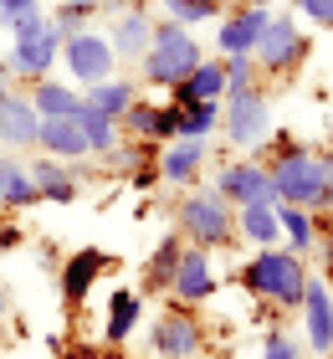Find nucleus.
Returning <instances> with one entry per match:
<instances>
[{
	"mask_svg": "<svg viewBox=\"0 0 333 359\" xmlns=\"http://www.w3.org/2000/svg\"><path fill=\"white\" fill-rule=\"evenodd\" d=\"M164 15H170V21H179V26H205V21H221L226 6H221V0H170V6H164Z\"/></svg>",
	"mask_w": 333,
	"mask_h": 359,
	"instance_id": "32",
	"label": "nucleus"
},
{
	"mask_svg": "<svg viewBox=\"0 0 333 359\" xmlns=\"http://www.w3.org/2000/svg\"><path fill=\"white\" fill-rule=\"evenodd\" d=\"M272 190H277V205H308V210H323L328 201V170H323V149H287V154H272Z\"/></svg>",
	"mask_w": 333,
	"mask_h": 359,
	"instance_id": "4",
	"label": "nucleus"
},
{
	"mask_svg": "<svg viewBox=\"0 0 333 359\" xmlns=\"http://www.w3.org/2000/svg\"><path fill=\"white\" fill-rule=\"evenodd\" d=\"M97 11H103V0H57L52 21H57L62 31H77V26H88Z\"/></svg>",
	"mask_w": 333,
	"mask_h": 359,
	"instance_id": "33",
	"label": "nucleus"
},
{
	"mask_svg": "<svg viewBox=\"0 0 333 359\" xmlns=\"http://www.w3.org/2000/svg\"><path fill=\"white\" fill-rule=\"evenodd\" d=\"M200 62H205V52H200L195 31L164 15V21L154 26V41H149V52L139 57V77H144L149 88H164V93H170L175 83H185Z\"/></svg>",
	"mask_w": 333,
	"mask_h": 359,
	"instance_id": "2",
	"label": "nucleus"
},
{
	"mask_svg": "<svg viewBox=\"0 0 333 359\" xmlns=\"http://www.w3.org/2000/svg\"><path fill=\"white\" fill-rule=\"evenodd\" d=\"M149 349L159 359H195L205 349V329H200V318L185 303H170V308L154 313V323H149Z\"/></svg>",
	"mask_w": 333,
	"mask_h": 359,
	"instance_id": "8",
	"label": "nucleus"
},
{
	"mask_svg": "<svg viewBox=\"0 0 333 359\" xmlns=\"http://www.w3.org/2000/svg\"><path fill=\"white\" fill-rule=\"evenodd\" d=\"M215 287H221V277H215V257L205 247H195V241H185L179 267H175V283H170V298L185 303V308H200V303L215 298Z\"/></svg>",
	"mask_w": 333,
	"mask_h": 359,
	"instance_id": "10",
	"label": "nucleus"
},
{
	"mask_svg": "<svg viewBox=\"0 0 333 359\" xmlns=\"http://www.w3.org/2000/svg\"><path fill=\"white\" fill-rule=\"evenodd\" d=\"M31 205H41V185L31 180L26 159L6 149L0 154V210H31Z\"/></svg>",
	"mask_w": 333,
	"mask_h": 359,
	"instance_id": "19",
	"label": "nucleus"
},
{
	"mask_svg": "<svg viewBox=\"0 0 333 359\" xmlns=\"http://www.w3.org/2000/svg\"><path fill=\"white\" fill-rule=\"evenodd\" d=\"M221 6H226V11H236V6H257V0H221Z\"/></svg>",
	"mask_w": 333,
	"mask_h": 359,
	"instance_id": "44",
	"label": "nucleus"
},
{
	"mask_svg": "<svg viewBox=\"0 0 333 359\" xmlns=\"http://www.w3.org/2000/svg\"><path fill=\"white\" fill-rule=\"evenodd\" d=\"M252 57H257V67L266 77H292L297 67H303L308 62V36H303V26H297L292 11H272V21H266Z\"/></svg>",
	"mask_w": 333,
	"mask_h": 359,
	"instance_id": "6",
	"label": "nucleus"
},
{
	"mask_svg": "<svg viewBox=\"0 0 333 359\" xmlns=\"http://www.w3.org/2000/svg\"><path fill=\"white\" fill-rule=\"evenodd\" d=\"M159 6H170V0H159Z\"/></svg>",
	"mask_w": 333,
	"mask_h": 359,
	"instance_id": "49",
	"label": "nucleus"
},
{
	"mask_svg": "<svg viewBox=\"0 0 333 359\" xmlns=\"http://www.w3.org/2000/svg\"><path fill=\"white\" fill-rule=\"evenodd\" d=\"M11 83H15V77H11V62L0 57V88H11Z\"/></svg>",
	"mask_w": 333,
	"mask_h": 359,
	"instance_id": "43",
	"label": "nucleus"
},
{
	"mask_svg": "<svg viewBox=\"0 0 333 359\" xmlns=\"http://www.w3.org/2000/svg\"><path fill=\"white\" fill-rule=\"evenodd\" d=\"M31 11H41V0H0V26H11L15 15H31Z\"/></svg>",
	"mask_w": 333,
	"mask_h": 359,
	"instance_id": "37",
	"label": "nucleus"
},
{
	"mask_svg": "<svg viewBox=\"0 0 333 359\" xmlns=\"http://www.w3.org/2000/svg\"><path fill=\"white\" fill-rule=\"evenodd\" d=\"M62 36L67 31L52 21L41 31V36H26V41H11V52H6V62H11V77L15 83H41V77H52L57 67H62Z\"/></svg>",
	"mask_w": 333,
	"mask_h": 359,
	"instance_id": "9",
	"label": "nucleus"
},
{
	"mask_svg": "<svg viewBox=\"0 0 333 359\" xmlns=\"http://www.w3.org/2000/svg\"><path fill=\"white\" fill-rule=\"evenodd\" d=\"M179 252H185V236H179V231H164V241L154 247V257H149V267H144L139 292H149V298H164V292H170V283H175Z\"/></svg>",
	"mask_w": 333,
	"mask_h": 359,
	"instance_id": "23",
	"label": "nucleus"
},
{
	"mask_svg": "<svg viewBox=\"0 0 333 359\" xmlns=\"http://www.w3.org/2000/svg\"><path fill=\"white\" fill-rule=\"evenodd\" d=\"M179 118H185V108L175 103V97H164V103H149V97H133L128 113H123V139H154V144H170L179 139Z\"/></svg>",
	"mask_w": 333,
	"mask_h": 359,
	"instance_id": "13",
	"label": "nucleus"
},
{
	"mask_svg": "<svg viewBox=\"0 0 333 359\" xmlns=\"http://www.w3.org/2000/svg\"><path fill=\"white\" fill-rule=\"evenodd\" d=\"M0 154H6V144H0Z\"/></svg>",
	"mask_w": 333,
	"mask_h": 359,
	"instance_id": "48",
	"label": "nucleus"
},
{
	"mask_svg": "<svg viewBox=\"0 0 333 359\" xmlns=\"http://www.w3.org/2000/svg\"><path fill=\"white\" fill-rule=\"evenodd\" d=\"M308 272L313 267L292 247H257V257H246V262L236 267V283L252 292V298H261L266 308H287V313H297V308H303Z\"/></svg>",
	"mask_w": 333,
	"mask_h": 359,
	"instance_id": "1",
	"label": "nucleus"
},
{
	"mask_svg": "<svg viewBox=\"0 0 333 359\" xmlns=\"http://www.w3.org/2000/svg\"><path fill=\"white\" fill-rule=\"evenodd\" d=\"M277 210H282V241H287V247H292L297 257L313 252V247L323 241L328 226H323L318 210H308V205H277Z\"/></svg>",
	"mask_w": 333,
	"mask_h": 359,
	"instance_id": "26",
	"label": "nucleus"
},
{
	"mask_svg": "<svg viewBox=\"0 0 333 359\" xmlns=\"http://www.w3.org/2000/svg\"><path fill=\"white\" fill-rule=\"evenodd\" d=\"M221 134V97H205V103H185V118H179V139H215Z\"/></svg>",
	"mask_w": 333,
	"mask_h": 359,
	"instance_id": "29",
	"label": "nucleus"
},
{
	"mask_svg": "<svg viewBox=\"0 0 333 359\" xmlns=\"http://www.w3.org/2000/svg\"><path fill=\"white\" fill-rule=\"evenodd\" d=\"M257 6H266V11H272V0H257Z\"/></svg>",
	"mask_w": 333,
	"mask_h": 359,
	"instance_id": "47",
	"label": "nucleus"
},
{
	"mask_svg": "<svg viewBox=\"0 0 333 359\" xmlns=\"http://www.w3.org/2000/svg\"><path fill=\"white\" fill-rule=\"evenodd\" d=\"M62 359H103V349H93V344H72Z\"/></svg>",
	"mask_w": 333,
	"mask_h": 359,
	"instance_id": "40",
	"label": "nucleus"
},
{
	"mask_svg": "<svg viewBox=\"0 0 333 359\" xmlns=\"http://www.w3.org/2000/svg\"><path fill=\"white\" fill-rule=\"evenodd\" d=\"M72 118L82 123V134H88V149H93L97 159H103V154H113V149L123 144V123L113 118V113L93 108V103H88V93H82V103H77V113H72Z\"/></svg>",
	"mask_w": 333,
	"mask_h": 359,
	"instance_id": "24",
	"label": "nucleus"
},
{
	"mask_svg": "<svg viewBox=\"0 0 333 359\" xmlns=\"http://www.w3.org/2000/svg\"><path fill=\"white\" fill-rule=\"evenodd\" d=\"M133 97H139V88H133V77H123V72L108 77V83H97V88H88V103L103 108V113H113V118H123Z\"/></svg>",
	"mask_w": 333,
	"mask_h": 359,
	"instance_id": "30",
	"label": "nucleus"
},
{
	"mask_svg": "<svg viewBox=\"0 0 333 359\" xmlns=\"http://www.w3.org/2000/svg\"><path fill=\"white\" fill-rule=\"evenodd\" d=\"M36 149L52 154V159H88V134H82L77 118H41V134H36Z\"/></svg>",
	"mask_w": 333,
	"mask_h": 359,
	"instance_id": "22",
	"label": "nucleus"
},
{
	"mask_svg": "<svg viewBox=\"0 0 333 359\" xmlns=\"http://www.w3.org/2000/svg\"><path fill=\"white\" fill-rule=\"evenodd\" d=\"M36 134H41V113L31 103L26 88H0V144L6 149H36Z\"/></svg>",
	"mask_w": 333,
	"mask_h": 359,
	"instance_id": "15",
	"label": "nucleus"
},
{
	"mask_svg": "<svg viewBox=\"0 0 333 359\" xmlns=\"http://www.w3.org/2000/svg\"><path fill=\"white\" fill-rule=\"evenodd\" d=\"M236 236H246L252 247H282V210L277 205H241L236 210Z\"/></svg>",
	"mask_w": 333,
	"mask_h": 359,
	"instance_id": "27",
	"label": "nucleus"
},
{
	"mask_svg": "<svg viewBox=\"0 0 333 359\" xmlns=\"http://www.w3.org/2000/svg\"><path fill=\"white\" fill-rule=\"evenodd\" d=\"M215 190L226 195L231 205H277V190H272V170L261 165V159H231V165H221V175H215Z\"/></svg>",
	"mask_w": 333,
	"mask_h": 359,
	"instance_id": "11",
	"label": "nucleus"
},
{
	"mask_svg": "<svg viewBox=\"0 0 333 359\" xmlns=\"http://www.w3.org/2000/svg\"><path fill=\"white\" fill-rule=\"evenodd\" d=\"M266 21H272V11H266V6H236V11H226L221 21H215V52H221V57L257 52Z\"/></svg>",
	"mask_w": 333,
	"mask_h": 359,
	"instance_id": "16",
	"label": "nucleus"
},
{
	"mask_svg": "<svg viewBox=\"0 0 333 359\" xmlns=\"http://www.w3.org/2000/svg\"><path fill=\"white\" fill-rule=\"evenodd\" d=\"M103 359H128V354H118V344H108V349H103Z\"/></svg>",
	"mask_w": 333,
	"mask_h": 359,
	"instance_id": "45",
	"label": "nucleus"
},
{
	"mask_svg": "<svg viewBox=\"0 0 333 359\" xmlns=\"http://www.w3.org/2000/svg\"><path fill=\"white\" fill-rule=\"evenodd\" d=\"M303 334H308V349L313 354H333V277L328 272H308V287H303Z\"/></svg>",
	"mask_w": 333,
	"mask_h": 359,
	"instance_id": "12",
	"label": "nucleus"
},
{
	"mask_svg": "<svg viewBox=\"0 0 333 359\" xmlns=\"http://www.w3.org/2000/svg\"><path fill=\"white\" fill-rule=\"evenodd\" d=\"M170 97L179 108H185V103H205V97H226V62H200L185 83L170 88Z\"/></svg>",
	"mask_w": 333,
	"mask_h": 359,
	"instance_id": "28",
	"label": "nucleus"
},
{
	"mask_svg": "<svg viewBox=\"0 0 333 359\" xmlns=\"http://www.w3.org/2000/svg\"><path fill=\"white\" fill-rule=\"evenodd\" d=\"M62 67H67V77H72L82 93H88L97 83H108V77H118L123 62H118V52H113L108 31L77 26V31H67V36H62Z\"/></svg>",
	"mask_w": 333,
	"mask_h": 359,
	"instance_id": "5",
	"label": "nucleus"
},
{
	"mask_svg": "<svg viewBox=\"0 0 333 359\" xmlns=\"http://www.w3.org/2000/svg\"><path fill=\"white\" fill-rule=\"evenodd\" d=\"M108 41H113V52H118V62H139L149 52V41H154V21H149V11L144 6H128L123 15H113Z\"/></svg>",
	"mask_w": 333,
	"mask_h": 359,
	"instance_id": "21",
	"label": "nucleus"
},
{
	"mask_svg": "<svg viewBox=\"0 0 333 359\" xmlns=\"http://www.w3.org/2000/svg\"><path fill=\"white\" fill-rule=\"evenodd\" d=\"M323 170H328V201H323V205L333 210V149H323Z\"/></svg>",
	"mask_w": 333,
	"mask_h": 359,
	"instance_id": "42",
	"label": "nucleus"
},
{
	"mask_svg": "<svg viewBox=\"0 0 333 359\" xmlns=\"http://www.w3.org/2000/svg\"><path fill=\"white\" fill-rule=\"evenodd\" d=\"M128 180H133V190H154V185H164V180H159V165H139V170H128Z\"/></svg>",
	"mask_w": 333,
	"mask_h": 359,
	"instance_id": "38",
	"label": "nucleus"
},
{
	"mask_svg": "<svg viewBox=\"0 0 333 359\" xmlns=\"http://www.w3.org/2000/svg\"><path fill=\"white\" fill-rule=\"evenodd\" d=\"M261 359H303V354H297V344L282 329H272V334H266V344H261Z\"/></svg>",
	"mask_w": 333,
	"mask_h": 359,
	"instance_id": "36",
	"label": "nucleus"
},
{
	"mask_svg": "<svg viewBox=\"0 0 333 359\" xmlns=\"http://www.w3.org/2000/svg\"><path fill=\"white\" fill-rule=\"evenodd\" d=\"M26 93H31V103H36L41 118H72L77 103H82V93H77L72 77H67V83H62V77H41V83H31Z\"/></svg>",
	"mask_w": 333,
	"mask_h": 359,
	"instance_id": "25",
	"label": "nucleus"
},
{
	"mask_svg": "<svg viewBox=\"0 0 333 359\" xmlns=\"http://www.w3.org/2000/svg\"><path fill=\"white\" fill-rule=\"evenodd\" d=\"M292 11L303 15V21H313V26L333 31V0H292Z\"/></svg>",
	"mask_w": 333,
	"mask_h": 359,
	"instance_id": "35",
	"label": "nucleus"
},
{
	"mask_svg": "<svg viewBox=\"0 0 333 359\" xmlns=\"http://www.w3.org/2000/svg\"><path fill=\"white\" fill-rule=\"evenodd\" d=\"M88 159H52V154H41V149H31L26 159V170L31 180L41 185V201H52V205H72L77 201V190H82V170Z\"/></svg>",
	"mask_w": 333,
	"mask_h": 359,
	"instance_id": "14",
	"label": "nucleus"
},
{
	"mask_svg": "<svg viewBox=\"0 0 333 359\" xmlns=\"http://www.w3.org/2000/svg\"><path fill=\"white\" fill-rule=\"evenodd\" d=\"M205 154H210L205 139H170L159 149V180H164V185H175V190L200 185V175H205Z\"/></svg>",
	"mask_w": 333,
	"mask_h": 359,
	"instance_id": "18",
	"label": "nucleus"
},
{
	"mask_svg": "<svg viewBox=\"0 0 333 359\" xmlns=\"http://www.w3.org/2000/svg\"><path fill=\"white\" fill-rule=\"evenodd\" d=\"M21 241H26V231H21V226H15V221H0V252H15Z\"/></svg>",
	"mask_w": 333,
	"mask_h": 359,
	"instance_id": "39",
	"label": "nucleus"
},
{
	"mask_svg": "<svg viewBox=\"0 0 333 359\" xmlns=\"http://www.w3.org/2000/svg\"><path fill=\"white\" fill-rule=\"evenodd\" d=\"M318 247H323V272H328V277H333V231H328V236H323V241H318Z\"/></svg>",
	"mask_w": 333,
	"mask_h": 359,
	"instance_id": "41",
	"label": "nucleus"
},
{
	"mask_svg": "<svg viewBox=\"0 0 333 359\" xmlns=\"http://www.w3.org/2000/svg\"><path fill=\"white\" fill-rule=\"evenodd\" d=\"M113 267V257L108 252H97V247H82V252H72L67 262L57 267V287H62V303L67 308H82L88 303V292H93V283L103 277Z\"/></svg>",
	"mask_w": 333,
	"mask_h": 359,
	"instance_id": "17",
	"label": "nucleus"
},
{
	"mask_svg": "<svg viewBox=\"0 0 333 359\" xmlns=\"http://www.w3.org/2000/svg\"><path fill=\"white\" fill-rule=\"evenodd\" d=\"M175 231L185 241H195V247L215 252V247H226V241H236V205H231L215 185L210 190L190 185L179 195V205H175Z\"/></svg>",
	"mask_w": 333,
	"mask_h": 359,
	"instance_id": "3",
	"label": "nucleus"
},
{
	"mask_svg": "<svg viewBox=\"0 0 333 359\" xmlns=\"http://www.w3.org/2000/svg\"><path fill=\"white\" fill-rule=\"evenodd\" d=\"M221 134L231 149H257L272 134V108H266V93H236V97H221Z\"/></svg>",
	"mask_w": 333,
	"mask_h": 359,
	"instance_id": "7",
	"label": "nucleus"
},
{
	"mask_svg": "<svg viewBox=\"0 0 333 359\" xmlns=\"http://www.w3.org/2000/svg\"><path fill=\"white\" fill-rule=\"evenodd\" d=\"M46 26H52V15H46V11H31V15H15L6 31H11V41H26V36H41Z\"/></svg>",
	"mask_w": 333,
	"mask_h": 359,
	"instance_id": "34",
	"label": "nucleus"
},
{
	"mask_svg": "<svg viewBox=\"0 0 333 359\" xmlns=\"http://www.w3.org/2000/svg\"><path fill=\"white\" fill-rule=\"evenodd\" d=\"M0 318H6V283H0Z\"/></svg>",
	"mask_w": 333,
	"mask_h": 359,
	"instance_id": "46",
	"label": "nucleus"
},
{
	"mask_svg": "<svg viewBox=\"0 0 333 359\" xmlns=\"http://www.w3.org/2000/svg\"><path fill=\"white\" fill-rule=\"evenodd\" d=\"M221 62H226V97L261 88V67H257L252 52H236V57H221Z\"/></svg>",
	"mask_w": 333,
	"mask_h": 359,
	"instance_id": "31",
	"label": "nucleus"
},
{
	"mask_svg": "<svg viewBox=\"0 0 333 359\" xmlns=\"http://www.w3.org/2000/svg\"><path fill=\"white\" fill-rule=\"evenodd\" d=\"M144 323V292L139 287H113L108 292V318H103V344H128Z\"/></svg>",
	"mask_w": 333,
	"mask_h": 359,
	"instance_id": "20",
	"label": "nucleus"
}]
</instances>
